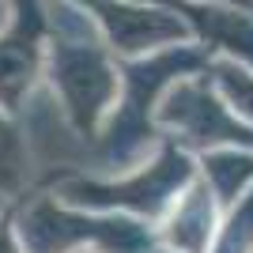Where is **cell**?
Masks as SVG:
<instances>
[{"instance_id":"cell-1","label":"cell","mask_w":253,"mask_h":253,"mask_svg":"<svg viewBox=\"0 0 253 253\" xmlns=\"http://www.w3.org/2000/svg\"><path fill=\"white\" fill-rule=\"evenodd\" d=\"M201 72H208V53L197 45H174V49L151 53L140 61H121V98L110 110L106 125L98 128L87 174L114 178V174L144 167L167 140L159 128L163 95L178 80Z\"/></svg>"},{"instance_id":"cell-2","label":"cell","mask_w":253,"mask_h":253,"mask_svg":"<svg viewBox=\"0 0 253 253\" xmlns=\"http://www.w3.org/2000/svg\"><path fill=\"white\" fill-rule=\"evenodd\" d=\"M45 87L57 95L72 125L95 144L98 128L121 98V61L91 19V11L76 0L49 4Z\"/></svg>"},{"instance_id":"cell-3","label":"cell","mask_w":253,"mask_h":253,"mask_svg":"<svg viewBox=\"0 0 253 253\" xmlns=\"http://www.w3.org/2000/svg\"><path fill=\"white\" fill-rule=\"evenodd\" d=\"M201 178V159L185 151L174 140H163V148L144 163V167L114 174V178H95V174H72L49 185L61 201L87 211H110V215H128V219L159 227L178 197Z\"/></svg>"},{"instance_id":"cell-4","label":"cell","mask_w":253,"mask_h":253,"mask_svg":"<svg viewBox=\"0 0 253 253\" xmlns=\"http://www.w3.org/2000/svg\"><path fill=\"white\" fill-rule=\"evenodd\" d=\"M15 231L23 253H155L159 234L151 223L87 211L61 201L57 193L38 189L15 208Z\"/></svg>"},{"instance_id":"cell-5","label":"cell","mask_w":253,"mask_h":253,"mask_svg":"<svg viewBox=\"0 0 253 253\" xmlns=\"http://www.w3.org/2000/svg\"><path fill=\"white\" fill-rule=\"evenodd\" d=\"M159 128L167 140L181 144L197 159L223 148H253V125H246L231 110V102L215 91L208 72L185 76L163 95Z\"/></svg>"},{"instance_id":"cell-6","label":"cell","mask_w":253,"mask_h":253,"mask_svg":"<svg viewBox=\"0 0 253 253\" xmlns=\"http://www.w3.org/2000/svg\"><path fill=\"white\" fill-rule=\"evenodd\" d=\"M49 8L42 0H11V19L0 31V114L19 117L45 84Z\"/></svg>"},{"instance_id":"cell-7","label":"cell","mask_w":253,"mask_h":253,"mask_svg":"<svg viewBox=\"0 0 253 253\" xmlns=\"http://www.w3.org/2000/svg\"><path fill=\"white\" fill-rule=\"evenodd\" d=\"M80 8L91 11L98 31L106 34L110 49L121 61H140L151 53L185 45L189 27L178 11L155 8V4H136V0H76Z\"/></svg>"},{"instance_id":"cell-8","label":"cell","mask_w":253,"mask_h":253,"mask_svg":"<svg viewBox=\"0 0 253 253\" xmlns=\"http://www.w3.org/2000/svg\"><path fill=\"white\" fill-rule=\"evenodd\" d=\"M163 8L178 11L189 34H197L208 61H234L253 72V11L223 4H201V0H163Z\"/></svg>"},{"instance_id":"cell-9","label":"cell","mask_w":253,"mask_h":253,"mask_svg":"<svg viewBox=\"0 0 253 253\" xmlns=\"http://www.w3.org/2000/svg\"><path fill=\"white\" fill-rule=\"evenodd\" d=\"M223 223V204L215 201V193L208 189V181L197 178L189 189L178 197V204L163 215V223L155 227L159 246L178 253H211L215 234Z\"/></svg>"},{"instance_id":"cell-10","label":"cell","mask_w":253,"mask_h":253,"mask_svg":"<svg viewBox=\"0 0 253 253\" xmlns=\"http://www.w3.org/2000/svg\"><path fill=\"white\" fill-rule=\"evenodd\" d=\"M201 178L223 208L234 204L242 193L253 189V148H223L201 155Z\"/></svg>"},{"instance_id":"cell-11","label":"cell","mask_w":253,"mask_h":253,"mask_svg":"<svg viewBox=\"0 0 253 253\" xmlns=\"http://www.w3.org/2000/svg\"><path fill=\"white\" fill-rule=\"evenodd\" d=\"M211 253H253V189L223 208V223Z\"/></svg>"},{"instance_id":"cell-12","label":"cell","mask_w":253,"mask_h":253,"mask_svg":"<svg viewBox=\"0 0 253 253\" xmlns=\"http://www.w3.org/2000/svg\"><path fill=\"white\" fill-rule=\"evenodd\" d=\"M0 253H23L19 231H15V211L0 215Z\"/></svg>"},{"instance_id":"cell-13","label":"cell","mask_w":253,"mask_h":253,"mask_svg":"<svg viewBox=\"0 0 253 253\" xmlns=\"http://www.w3.org/2000/svg\"><path fill=\"white\" fill-rule=\"evenodd\" d=\"M8 19H11V8H8V4H4V0H0V31L8 27Z\"/></svg>"},{"instance_id":"cell-14","label":"cell","mask_w":253,"mask_h":253,"mask_svg":"<svg viewBox=\"0 0 253 253\" xmlns=\"http://www.w3.org/2000/svg\"><path fill=\"white\" fill-rule=\"evenodd\" d=\"M155 253H178V250H167V246H159V250Z\"/></svg>"},{"instance_id":"cell-15","label":"cell","mask_w":253,"mask_h":253,"mask_svg":"<svg viewBox=\"0 0 253 253\" xmlns=\"http://www.w3.org/2000/svg\"><path fill=\"white\" fill-rule=\"evenodd\" d=\"M84 253H95V250H84Z\"/></svg>"},{"instance_id":"cell-16","label":"cell","mask_w":253,"mask_h":253,"mask_svg":"<svg viewBox=\"0 0 253 253\" xmlns=\"http://www.w3.org/2000/svg\"><path fill=\"white\" fill-rule=\"evenodd\" d=\"M219 4H223V0H219ZM227 4H231V0H227Z\"/></svg>"}]
</instances>
